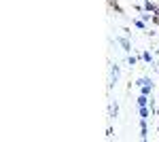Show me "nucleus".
I'll return each instance as SVG.
<instances>
[{"mask_svg": "<svg viewBox=\"0 0 159 142\" xmlns=\"http://www.w3.org/2000/svg\"><path fill=\"white\" fill-rule=\"evenodd\" d=\"M119 76H121V70H119V66H117V64H112V66H110V83H108V87L117 85Z\"/></svg>", "mask_w": 159, "mask_h": 142, "instance_id": "f257e3e1", "label": "nucleus"}, {"mask_svg": "<svg viewBox=\"0 0 159 142\" xmlns=\"http://www.w3.org/2000/svg\"><path fill=\"white\" fill-rule=\"evenodd\" d=\"M157 4H153L151 0H142V11H147V13H151V15H157Z\"/></svg>", "mask_w": 159, "mask_h": 142, "instance_id": "f03ea898", "label": "nucleus"}, {"mask_svg": "<svg viewBox=\"0 0 159 142\" xmlns=\"http://www.w3.org/2000/svg\"><path fill=\"white\" fill-rule=\"evenodd\" d=\"M136 104H138V106H148V104H151V95L140 94L138 98H136Z\"/></svg>", "mask_w": 159, "mask_h": 142, "instance_id": "7ed1b4c3", "label": "nucleus"}, {"mask_svg": "<svg viewBox=\"0 0 159 142\" xmlns=\"http://www.w3.org/2000/svg\"><path fill=\"white\" fill-rule=\"evenodd\" d=\"M140 138L147 140L148 138V127H147V119H140Z\"/></svg>", "mask_w": 159, "mask_h": 142, "instance_id": "20e7f679", "label": "nucleus"}, {"mask_svg": "<svg viewBox=\"0 0 159 142\" xmlns=\"http://www.w3.org/2000/svg\"><path fill=\"white\" fill-rule=\"evenodd\" d=\"M117 43H119V45H121L125 51H132V43H129V38H125V36H119V38H117Z\"/></svg>", "mask_w": 159, "mask_h": 142, "instance_id": "39448f33", "label": "nucleus"}, {"mask_svg": "<svg viewBox=\"0 0 159 142\" xmlns=\"http://www.w3.org/2000/svg\"><path fill=\"white\" fill-rule=\"evenodd\" d=\"M151 112H153V110H151L148 106H138V115H140V119H148Z\"/></svg>", "mask_w": 159, "mask_h": 142, "instance_id": "423d86ee", "label": "nucleus"}, {"mask_svg": "<svg viewBox=\"0 0 159 142\" xmlns=\"http://www.w3.org/2000/svg\"><path fill=\"white\" fill-rule=\"evenodd\" d=\"M140 94H144V95H151V94H153V81H151V83H147V85H142V87H140Z\"/></svg>", "mask_w": 159, "mask_h": 142, "instance_id": "0eeeda50", "label": "nucleus"}, {"mask_svg": "<svg viewBox=\"0 0 159 142\" xmlns=\"http://www.w3.org/2000/svg\"><path fill=\"white\" fill-rule=\"evenodd\" d=\"M140 57L144 59V62H147V64H153V53H151V51H142V55H140Z\"/></svg>", "mask_w": 159, "mask_h": 142, "instance_id": "6e6552de", "label": "nucleus"}, {"mask_svg": "<svg viewBox=\"0 0 159 142\" xmlns=\"http://www.w3.org/2000/svg\"><path fill=\"white\" fill-rule=\"evenodd\" d=\"M134 25L138 30H147V21H142V19H134Z\"/></svg>", "mask_w": 159, "mask_h": 142, "instance_id": "1a4fd4ad", "label": "nucleus"}, {"mask_svg": "<svg viewBox=\"0 0 159 142\" xmlns=\"http://www.w3.org/2000/svg\"><path fill=\"white\" fill-rule=\"evenodd\" d=\"M119 115V104L115 102V104H110V117H117Z\"/></svg>", "mask_w": 159, "mask_h": 142, "instance_id": "9d476101", "label": "nucleus"}, {"mask_svg": "<svg viewBox=\"0 0 159 142\" xmlns=\"http://www.w3.org/2000/svg\"><path fill=\"white\" fill-rule=\"evenodd\" d=\"M147 83H151V79H147V76H142V79H138V81H136L138 87H142V85H147Z\"/></svg>", "mask_w": 159, "mask_h": 142, "instance_id": "9b49d317", "label": "nucleus"}, {"mask_svg": "<svg viewBox=\"0 0 159 142\" xmlns=\"http://www.w3.org/2000/svg\"><path fill=\"white\" fill-rule=\"evenodd\" d=\"M136 62H138V57H134V55L127 57V64H129V66H136Z\"/></svg>", "mask_w": 159, "mask_h": 142, "instance_id": "f8f14e48", "label": "nucleus"}, {"mask_svg": "<svg viewBox=\"0 0 159 142\" xmlns=\"http://www.w3.org/2000/svg\"><path fill=\"white\" fill-rule=\"evenodd\" d=\"M155 70H159V62H157V64H155Z\"/></svg>", "mask_w": 159, "mask_h": 142, "instance_id": "ddd939ff", "label": "nucleus"}]
</instances>
